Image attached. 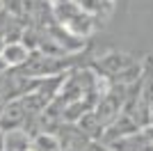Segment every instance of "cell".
<instances>
[{
  "instance_id": "cell-4",
  "label": "cell",
  "mask_w": 153,
  "mask_h": 151,
  "mask_svg": "<svg viewBox=\"0 0 153 151\" xmlns=\"http://www.w3.org/2000/svg\"><path fill=\"white\" fill-rule=\"evenodd\" d=\"M71 2H76L82 12H87L89 16H94L101 25V16L103 19H108L110 14H112V0H71Z\"/></svg>"
},
{
  "instance_id": "cell-10",
  "label": "cell",
  "mask_w": 153,
  "mask_h": 151,
  "mask_svg": "<svg viewBox=\"0 0 153 151\" xmlns=\"http://www.w3.org/2000/svg\"><path fill=\"white\" fill-rule=\"evenodd\" d=\"M30 151H32V149H30Z\"/></svg>"
},
{
  "instance_id": "cell-8",
  "label": "cell",
  "mask_w": 153,
  "mask_h": 151,
  "mask_svg": "<svg viewBox=\"0 0 153 151\" xmlns=\"http://www.w3.org/2000/svg\"><path fill=\"white\" fill-rule=\"evenodd\" d=\"M151 126H153V105H151Z\"/></svg>"
},
{
  "instance_id": "cell-9",
  "label": "cell",
  "mask_w": 153,
  "mask_h": 151,
  "mask_svg": "<svg viewBox=\"0 0 153 151\" xmlns=\"http://www.w3.org/2000/svg\"><path fill=\"white\" fill-rule=\"evenodd\" d=\"M112 2H114V0H112Z\"/></svg>"
},
{
  "instance_id": "cell-3",
  "label": "cell",
  "mask_w": 153,
  "mask_h": 151,
  "mask_svg": "<svg viewBox=\"0 0 153 151\" xmlns=\"http://www.w3.org/2000/svg\"><path fill=\"white\" fill-rule=\"evenodd\" d=\"M30 53L32 50L27 48L25 41H5L0 48V62L2 67H9V69H21L27 62Z\"/></svg>"
},
{
  "instance_id": "cell-1",
  "label": "cell",
  "mask_w": 153,
  "mask_h": 151,
  "mask_svg": "<svg viewBox=\"0 0 153 151\" xmlns=\"http://www.w3.org/2000/svg\"><path fill=\"white\" fill-rule=\"evenodd\" d=\"M51 12H53V21L66 30L69 34L78 39H87L91 37L98 28V21L94 16H89L87 12H82L76 2H71V0H53L51 2Z\"/></svg>"
},
{
  "instance_id": "cell-7",
  "label": "cell",
  "mask_w": 153,
  "mask_h": 151,
  "mask_svg": "<svg viewBox=\"0 0 153 151\" xmlns=\"http://www.w3.org/2000/svg\"><path fill=\"white\" fill-rule=\"evenodd\" d=\"M2 140H5V133L0 131V151H2Z\"/></svg>"
},
{
  "instance_id": "cell-6",
  "label": "cell",
  "mask_w": 153,
  "mask_h": 151,
  "mask_svg": "<svg viewBox=\"0 0 153 151\" xmlns=\"http://www.w3.org/2000/svg\"><path fill=\"white\" fill-rule=\"evenodd\" d=\"M30 149L32 151H62V144L51 131H39L37 135H32Z\"/></svg>"
},
{
  "instance_id": "cell-5",
  "label": "cell",
  "mask_w": 153,
  "mask_h": 151,
  "mask_svg": "<svg viewBox=\"0 0 153 151\" xmlns=\"http://www.w3.org/2000/svg\"><path fill=\"white\" fill-rule=\"evenodd\" d=\"M30 142L32 135L23 128H16V131L5 133V140H2V151H30Z\"/></svg>"
},
{
  "instance_id": "cell-2",
  "label": "cell",
  "mask_w": 153,
  "mask_h": 151,
  "mask_svg": "<svg viewBox=\"0 0 153 151\" xmlns=\"http://www.w3.org/2000/svg\"><path fill=\"white\" fill-rule=\"evenodd\" d=\"M25 108L21 103V99H9L2 105L0 110V131L2 133H9V131H16V128H23L25 126Z\"/></svg>"
}]
</instances>
